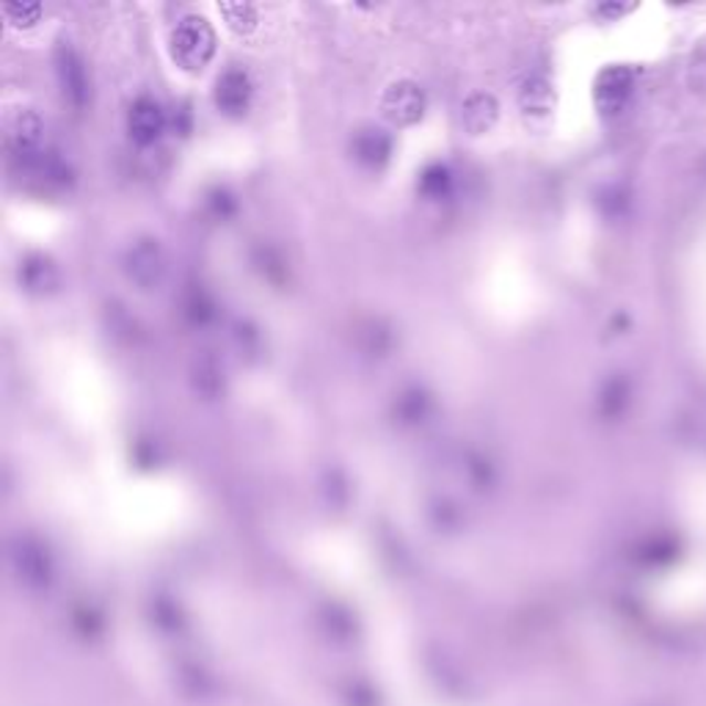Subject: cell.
Instances as JSON below:
<instances>
[{"mask_svg":"<svg viewBox=\"0 0 706 706\" xmlns=\"http://www.w3.org/2000/svg\"><path fill=\"white\" fill-rule=\"evenodd\" d=\"M219 50V36L208 17L186 14L169 31V55L182 72H202Z\"/></svg>","mask_w":706,"mask_h":706,"instance_id":"obj_1","label":"cell"},{"mask_svg":"<svg viewBox=\"0 0 706 706\" xmlns=\"http://www.w3.org/2000/svg\"><path fill=\"white\" fill-rule=\"evenodd\" d=\"M428 110L425 88L417 81L400 77V81L389 83L381 94V116L392 127H414L420 125L422 116Z\"/></svg>","mask_w":706,"mask_h":706,"instance_id":"obj_2","label":"cell"},{"mask_svg":"<svg viewBox=\"0 0 706 706\" xmlns=\"http://www.w3.org/2000/svg\"><path fill=\"white\" fill-rule=\"evenodd\" d=\"M169 260H166L164 246L155 238H141L133 243L125 254V274L127 280L136 282L141 291H152L166 280Z\"/></svg>","mask_w":706,"mask_h":706,"instance_id":"obj_3","label":"cell"},{"mask_svg":"<svg viewBox=\"0 0 706 706\" xmlns=\"http://www.w3.org/2000/svg\"><path fill=\"white\" fill-rule=\"evenodd\" d=\"M42 119L33 108H17L14 114L6 116V147L11 158H20L33 164L39 158V144H42Z\"/></svg>","mask_w":706,"mask_h":706,"instance_id":"obj_4","label":"cell"},{"mask_svg":"<svg viewBox=\"0 0 706 706\" xmlns=\"http://www.w3.org/2000/svg\"><path fill=\"white\" fill-rule=\"evenodd\" d=\"M254 99V83L243 66H230L215 77L213 103L224 116H243Z\"/></svg>","mask_w":706,"mask_h":706,"instance_id":"obj_5","label":"cell"},{"mask_svg":"<svg viewBox=\"0 0 706 706\" xmlns=\"http://www.w3.org/2000/svg\"><path fill=\"white\" fill-rule=\"evenodd\" d=\"M166 125H169V116H166L164 105L155 97H147V94L138 97L127 110V133L138 147H149V144L158 141Z\"/></svg>","mask_w":706,"mask_h":706,"instance_id":"obj_6","label":"cell"},{"mask_svg":"<svg viewBox=\"0 0 706 706\" xmlns=\"http://www.w3.org/2000/svg\"><path fill=\"white\" fill-rule=\"evenodd\" d=\"M394 141L383 127L365 125L351 136V155L361 169L381 171L392 160Z\"/></svg>","mask_w":706,"mask_h":706,"instance_id":"obj_7","label":"cell"},{"mask_svg":"<svg viewBox=\"0 0 706 706\" xmlns=\"http://www.w3.org/2000/svg\"><path fill=\"white\" fill-rule=\"evenodd\" d=\"M632 72L626 66H608L593 81V103L604 116H615L632 94Z\"/></svg>","mask_w":706,"mask_h":706,"instance_id":"obj_8","label":"cell"},{"mask_svg":"<svg viewBox=\"0 0 706 706\" xmlns=\"http://www.w3.org/2000/svg\"><path fill=\"white\" fill-rule=\"evenodd\" d=\"M55 75H59L64 97H70L75 105H83L88 97V77L86 66H83L81 55L70 48L66 42L59 44L55 50Z\"/></svg>","mask_w":706,"mask_h":706,"instance_id":"obj_9","label":"cell"},{"mask_svg":"<svg viewBox=\"0 0 706 706\" xmlns=\"http://www.w3.org/2000/svg\"><path fill=\"white\" fill-rule=\"evenodd\" d=\"M499 119V103L492 92H472L461 103V125L470 136H483L492 133V127Z\"/></svg>","mask_w":706,"mask_h":706,"instance_id":"obj_10","label":"cell"},{"mask_svg":"<svg viewBox=\"0 0 706 706\" xmlns=\"http://www.w3.org/2000/svg\"><path fill=\"white\" fill-rule=\"evenodd\" d=\"M20 282L28 293H39V296H42V293H50L59 287L61 276L48 254H31V257H25V263L20 265Z\"/></svg>","mask_w":706,"mask_h":706,"instance_id":"obj_11","label":"cell"},{"mask_svg":"<svg viewBox=\"0 0 706 706\" xmlns=\"http://www.w3.org/2000/svg\"><path fill=\"white\" fill-rule=\"evenodd\" d=\"M519 108L525 116H549L555 108V92L547 77L530 75L519 88Z\"/></svg>","mask_w":706,"mask_h":706,"instance_id":"obj_12","label":"cell"},{"mask_svg":"<svg viewBox=\"0 0 706 706\" xmlns=\"http://www.w3.org/2000/svg\"><path fill=\"white\" fill-rule=\"evenodd\" d=\"M221 14H224L226 25L238 33V36H249V33L257 31L260 25V11L252 3H221Z\"/></svg>","mask_w":706,"mask_h":706,"instance_id":"obj_13","label":"cell"},{"mask_svg":"<svg viewBox=\"0 0 706 706\" xmlns=\"http://www.w3.org/2000/svg\"><path fill=\"white\" fill-rule=\"evenodd\" d=\"M450 186H453V175H450V169L444 164H431L428 169H422L420 182H417L420 193L428 199L447 197Z\"/></svg>","mask_w":706,"mask_h":706,"instance_id":"obj_14","label":"cell"},{"mask_svg":"<svg viewBox=\"0 0 706 706\" xmlns=\"http://www.w3.org/2000/svg\"><path fill=\"white\" fill-rule=\"evenodd\" d=\"M17 560H20V569L25 577H48V558L39 547H33L31 541H22L17 549Z\"/></svg>","mask_w":706,"mask_h":706,"instance_id":"obj_15","label":"cell"},{"mask_svg":"<svg viewBox=\"0 0 706 706\" xmlns=\"http://www.w3.org/2000/svg\"><path fill=\"white\" fill-rule=\"evenodd\" d=\"M3 17L9 20L11 28H33L42 17V6L39 3H6Z\"/></svg>","mask_w":706,"mask_h":706,"instance_id":"obj_16","label":"cell"},{"mask_svg":"<svg viewBox=\"0 0 706 706\" xmlns=\"http://www.w3.org/2000/svg\"><path fill=\"white\" fill-rule=\"evenodd\" d=\"M425 405H428V398L420 392V389H411V392H405L403 398L398 400V414L403 417L405 422H417L425 417Z\"/></svg>","mask_w":706,"mask_h":706,"instance_id":"obj_17","label":"cell"}]
</instances>
